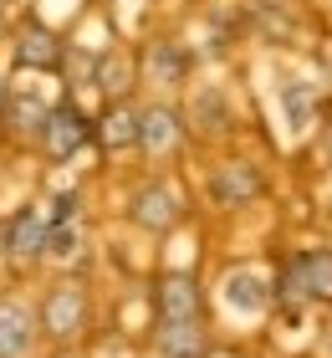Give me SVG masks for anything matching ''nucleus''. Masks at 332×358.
<instances>
[{"instance_id":"obj_1","label":"nucleus","mask_w":332,"mask_h":358,"mask_svg":"<svg viewBox=\"0 0 332 358\" xmlns=\"http://www.w3.org/2000/svg\"><path fill=\"white\" fill-rule=\"evenodd\" d=\"M87 317H92L87 292H82L77 282H57V287L41 297L36 333H46L52 343H77V338H82V328H87Z\"/></svg>"},{"instance_id":"obj_2","label":"nucleus","mask_w":332,"mask_h":358,"mask_svg":"<svg viewBox=\"0 0 332 358\" xmlns=\"http://www.w3.org/2000/svg\"><path fill=\"white\" fill-rule=\"evenodd\" d=\"M154 307H159V322H199V313H205V297H199L194 276H164V282L154 287Z\"/></svg>"},{"instance_id":"obj_3","label":"nucleus","mask_w":332,"mask_h":358,"mask_svg":"<svg viewBox=\"0 0 332 358\" xmlns=\"http://www.w3.org/2000/svg\"><path fill=\"white\" fill-rule=\"evenodd\" d=\"M87 118H82L77 108H52L46 113V123H41V149L52 154V159H72L82 143H87Z\"/></svg>"},{"instance_id":"obj_4","label":"nucleus","mask_w":332,"mask_h":358,"mask_svg":"<svg viewBox=\"0 0 332 358\" xmlns=\"http://www.w3.org/2000/svg\"><path fill=\"white\" fill-rule=\"evenodd\" d=\"M266 185H261V174H256V164H245V159H230V164H220L210 174V194H215V205H251L256 194H261Z\"/></svg>"},{"instance_id":"obj_5","label":"nucleus","mask_w":332,"mask_h":358,"mask_svg":"<svg viewBox=\"0 0 332 358\" xmlns=\"http://www.w3.org/2000/svg\"><path fill=\"white\" fill-rule=\"evenodd\" d=\"M36 343V313L21 297H0V358H26Z\"/></svg>"},{"instance_id":"obj_6","label":"nucleus","mask_w":332,"mask_h":358,"mask_svg":"<svg viewBox=\"0 0 332 358\" xmlns=\"http://www.w3.org/2000/svg\"><path fill=\"white\" fill-rule=\"evenodd\" d=\"M0 246H6V256H10L15 266L41 262V256H46V220L36 215V210H21V215H15V220L6 225Z\"/></svg>"},{"instance_id":"obj_7","label":"nucleus","mask_w":332,"mask_h":358,"mask_svg":"<svg viewBox=\"0 0 332 358\" xmlns=\"http://www.w3.org/2000/svg\"><path fill=\"white\" fill-rule=\"evenodd\" d=\"M179 194L169 185H143L138 194H133V220L143 225V231H169V225L179 220Z\"/></svg>"},{"instance_id":"obj_8","label":"nucleus","mask_w":332,"mask_h":358,"mask_svg":"<svg viewBox=\"0 0 332 358\" xmlns=\"http://www.w3.org/2000/svg\"><path fill=\"white\" fill-rule=\"evenodd\" d=\"M154 353L159 358H210V338H205L199 322H159Z\"/></svg>"},{"instance_id":"obj_9","label":"nucleus","mask_w":332,"mask_h":358,"mask_svg":"<svg viewBox=\"0 0 332 358\" xmlns=\"http://www.w3.org/2000/svg\"><path fill=\"white\" fill-rule=\"evenodd\" d=\"M179 138H185V123H179V113H174V108L154 103V108H143V113H138V143H143L148 154H169Z\"/></svg>"},{"instance_id":"obj_10","label":"nucleus","mask_w":332,"mask_h":358,"mask_svg":"<svg viewBox=\"0 0 332 358\" xmlns=\"http://www.w3.org/2000/svg\"><path fill=\"white\" fill-rule=\"evenodd\" d=\"M15 62L31 67V72H52V67H62V41L46 26H26L15 36Z\"/></svg>"},{"instance_id":"obj_11","label":"nucleus","mask_w":332,"mask_h":358,"mask_svg":"<svg viewBox=\"0 0 332 358\" xmlns=\"http://www.w3.org/2000/svg\"><path fill=\"white\" fill-rule=\"evenodd\" d=\"M291 276H296V287H302V297H312V302H332V251H312V256H302V262L291 266Z\"/></svg>"},{"instance_id":"obj_12","label":"nucleus","mask_w":332,"mask_h":358,"mask_svg":"<svg viewBox=\"0 0 332 358\" xmlns=\"http://www.w3.org/2000/svg\"><path fill=\"white\" fill-rule=\"evenodd\" d=\"M225 302L236 307V313H266V302H271V292H266V282L256 271H230L225 276Z\"/></svg>"},{"instance_id":"obj_13","label":"nucleus","mask_w":332,"mask_h":358,"mask_svg":"<svg viewBox=\"0 0 332 358\" xmlns=\"http://www.w3.org/2000/svg\"><path fill=\"white\" fill-rule=\"evenodd\" d=\"M92 83L103 87V92L113 97V103H118V97L133 87V62H128V52H108V57L92 67Z\"/></svg>"},{"instance_id":"obj_14","label":"nucleus","mask_w":332,"mask_h":358,"mask_svg":"<svg viewBox=\"0 0 332 358\" xmlns=\"http://www.w3.org/2000/svg\"><path fill=\"white\" fill-rule=\"evenodd\" d=\"M97 138H103L108 149H133V143H138V113L113 103V113L103 118V128H97Z\"/></svg>"},{"instance_id":"obj_15","label":"nucleus","mask_w":332,"mask_h":358,"mask_svg":"<svg viewBox=\"0 0 332 358\" xmlns=\"http://www.w3.org/2000/svg\"><path fill=\"white\" fill-rule=\"evenodd\" d=\"M46 103H36V97H6V118H10V128H21V134H41V123H46Z\"/></svg>"},{"instance_id":"obj_16","label":"nucleus","mask_w":332,"mask_h":358,"mask_svg":"<svg viewBox=\"0 0 332 358\" xmlns=\"http://www.w3.org/2000/svg\"><path fill=\"white\" fill-rule=\"evenodd\" d=\"M77 225L72 220H57V225H46V256H52V262H72L77 256Z\"/></svg>"},{"instance_id":"obj_17","label":"nucleus","mask_w":332,"mask_h":358,"mask_svg":"<svg viewBox=\"0 0 332 358\" xmlns=\"http://www.w3.org/2000/svg\"><path fill=\"white\" fill-rule=\"evenodd\" d=\"M179 77H185V52H174L169 41H159V46H154V83L174 87Z\"/></svg>"},{"instance_id":"obj_18","label":"nucleus","mask_w":332,"mask_h":358,"mask_svg":"<svg viewBox=\"0 0 332 358\" xmlns=\"http://www.w3.org/2000/svg\"><path fill=\"white\" fill-rule=\"evenodd\" d=\"M6 97H10V87H6V77H0V113H6Z\"/></svg>"}]
</instances>
